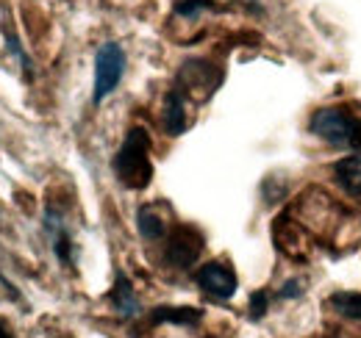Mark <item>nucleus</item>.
<instances>
[{
	"mask_svg": "<svg viewBox=\"0 0 361 338\" xmlns=\"http://www.w3.org/2000/svg\"><path fill=\"white\" fill-rule=\"evenodd\" d=\"M114 172L128 189H145L153 177V164H150V136L145 127H131L117 158H114Z\"/></svg>",
	"mask_w": 361,
	"mask_h": 338,
	"instance_id": "1",
	"label": "nucleus"
},
{
	"mask_svg": "<svg viewBox=\"0 0 361 338\" xmlns=\"http://www.w3.org/2000/svg\"><path fill=\"white\" fill-rule=\"evenodd\" d=\"M312 133L336 147H359L361 120H356L348 108H322L312 117Z\"/></svg>",
	"mask_w": 361,
	"mask_h": 338,
	"instance_id": "2",
	"label": "nucleus"
},
{
	"mask_svg": "<svg viewBox=\"0 0 361 338\" xmlns=\"http://www.w3.org/2000/svg\"><path fill=\"white\" fill-rule=\"evenodd\" d=\"M123 73H126V53H123V47L117 42L100 44V50L94 56V92H92V100L103 103L117 89Z\"/></svg>",
	"mask_w": 361,
	"mask_h": 338,
	"instance_id": "3",
	"label": "nucleus"
},
{
	"mask_svg": "<svg viewBox=\"0 0 361 338\" xmlns=\"http://www.w3.org/2000/svg\"><path fill=\"white\" fill-rule=\"evenodd\" d=\"M203 253V236L195 230V227H176L170 242H167V253L164 258L178 266V269H186L197 261V255Z\"/></svg>",
	"mask_w": 361,
	"mask_h": 338,
	"instance_id": "4",
	"label": "nucleus"
},
{
	"mask_svg": "<svg viewBox=\"0 0 361 338\" xmlns=\"http://www.w3.org/2000/svg\"><path fill=\"white\" fill-rule=\"evenodd\" d=\"M197 286L206 294L217 296V299H231L236 292V275H233V269H228L226 263L212 261L197 272Z\"/></svg>",
	"mask_w": 361,
	"mask_h": 338,
	"instance_id": "5",
	"label": "nucleus"
},
{
	"mask_svg": "<svg viewBox=\"0 0 361 338\" xmlns=\"http://www.w3.org/2000/svg\"><path fill=\"white\" fill-rule=\"evenodd\" d=\"M111 305H114V311H117L120 316H126V319H131V316L139 313V299H136L134 289H131V283H128L126 275H117V280H114Z\"/></svg>",
	"mask_w": 361,
	"mask_h": 338,
	"instance_id": "6",
	"label": "nucleus"
},
{
	"mask_svg": "<svg viewBox=\"0 0 361 338\" xmlns=\"http://www.w3.org/2000/svg\"><path fill=\"white\" fill-rule=\"evenodd\" d=\"M334 175L339 180V186L348 192V194H361V156H348L342 158L336 167H334Z\"/></svg>",
	"mask_w": 361,
	"mask_h": 338,
	"instance_id": "7",
	"label": "nucleus"
},
{
	"mask_svg": "<svg viewBox=\"0 0 361 338\" xmlns=\"http://www.w3.org/2000/svg\"><path fill=\"white\" fill-rule=\"evenodd\" d=\"M161 120H164V127H167L170 136H180V133L186 130V111H183V97H180V92H170V94H167Z\"/></svg>",
	"mask_w": 361,
	"mask_h": 338,
	"instance_id": "8",
	"label": "nucleus"
},
{
	"mask_svg": "<svg viewBox=\"0 0 361 338\" xmlns=\"http://www.w3.org/2000/svg\"><path fill=\"white\" fill-rule=\"evenodd\" d=\"M136 227H139L142 239H147V242H156V239L164 236V219L156 213L153 206H142L139 208V213H136Z\"/></svg>",
	"mask_w": 361,
	"mask_h": 338,
	"instance_id": "9",
	"label": "nucleus"
},
{
	"mask_svg": "<svg viewBox=\"0 0 361 338\" xmlns=\"http://www.w3.org/2000/svg\"><path fill=\"white\" fill-rule=\"evenodd\" d=\"M153 322H173V325H195L200 322V311L197 308H156L153 311Z\"/></svg>",
	"mask_w": 361,
	"mask_h": 338,
	"instance_id": "10",
	"label": "nucleus"
},
{
	"mask_svg": "<svg viewBox=\"0 0 361 338\" xmlns=\"http://www.w3.org/2000/svg\"><path fill=\"white\" fill-rule=\"evenodd\" d=\"M331 308L345 319H361V294H356V292H336L331 296Z\"/></svg>",
	"mask_w": 361,
	"mask_h": 338,
	"instance_id": "11",
	"label": "nucleus"
},
{
	"mask_svg": "<svg viewBox=\"0 0 361 338\" xmlns=\"http://www.w3.org/2000/svg\"><path fill=\"white\" fill-rule=\"evenodd\" d=\"M206 8H214V3L212 0H178L176 3V14H180V17H195Z\"/></svg>",
	"mask_w": 361,
	"mask_h": 338,
	"instance_id": "12",
	"label": "nucleus"
},
{
	"mask_svg": "<svg viewBox=\"0 0 361 338\" xmlns=\"http://www.w3.org/2000/svg\"><path fill=\"white\" fill-rule=\"evenodd\" d=\"M267 313V294L264 292H256V294L250 296V316L253 319H262Z\"/></svg>",
	"mask_w": 361,
	"mask_h": 338,
	"instance_id": "13",
	"label": "nucleus"
},
{
	"mask_svg": "<svg viewBox=\"0 0 361 338\" xmlns=\"http://www.w3.org/2000/svg\"><path fill=\"white\" fill-rule=\"evenodd\" d=\"M303 294V289H300V280H286L283 283V289H281V296H300Z\"/></svg>",
	"mask_w": 361,
	"mask_h": 338,
	"instance_id": "14",
	"label": "nucleus"
},
{
	"mask_svg": "<svg viewBox=\"0 0 361 338\" xmlns=\"http://www.w3.org/2000/svg\"><path fill=\"white\" fill-rule=\"evenodd\" d=\"M0 338H11V336H8V333H6V330H3V327H0Z\"/></svg>",
	"mask_w": 361,
	"mask_h": 338,
	"instance_id": "15",
	"label": "nucleus"
}]
</instances>
